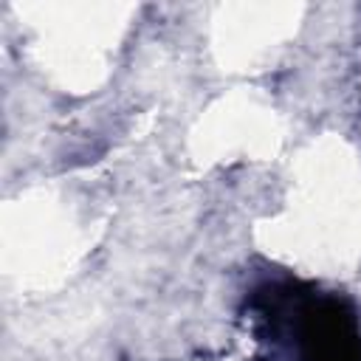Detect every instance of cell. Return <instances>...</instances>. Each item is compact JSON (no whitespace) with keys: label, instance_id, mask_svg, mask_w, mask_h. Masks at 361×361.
I'll list each match as a JSON object with an SVG mask.
<instances>
[{"label":"cell","instance_id":"obj_1","mask_svg":"<svg viewBox=\"0 0 361 361\" xmlns=\"http://www.w3.org/2000/svg\"><path fill=\"white\" fill-rule=\"evenodd\" d=\"M251 307L262 341L288 361H361L355 313L338 296L282 282L262 288Z\"/></svg>","mask_w":361,"mask_h":361}]
</instances>
